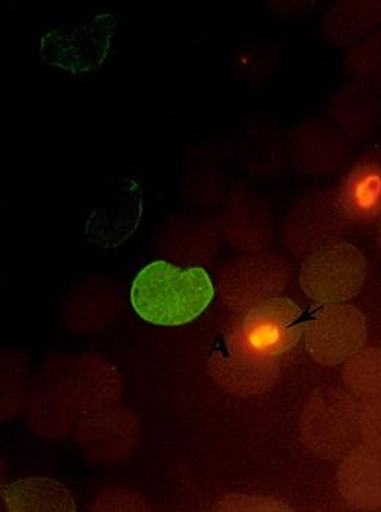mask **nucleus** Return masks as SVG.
I'll list each match as a JSON object with an SVG mask.
<instances>
[{"label":"nucleus","mask_w":381,"mask_h":512,"mask_svg":"<svg viewBox=\"0 0 381 512\" xmlns=\"http://www.w3.org/2000/svg\"><path fill=\"white\" fill-rule=\"evenodd\" d=\"M330 125L352 144L371 137L381 125V103L376 94L358 84L340 87L327 108Z\"/></svg>","instance_id":"obj_15"},{"label":"nucleus","mask_w":381,"mask_h":512,"mask_svg":"<svg viewBox=\"0 0 381 512\" xmlns=\"http://www.w3.org/2000/svg\"><path fill=\"white\" fill-rule=\"evenodd\" d=\"M338 486L345 501L357 510L381 508V452L357 445L343 457Z\"/></svg>","instance_id":"obj_14"},{"label":"nucleus","mask_w":381,"mask_h":512,"mask_svg":"<svg viewBox=\"0 0 381 512\" xmlns=\"http://www.w3.org/2000/svg\"><path fill=\"white\" fill-rule=\"evenodd\" d=\"M299 429L304 444L318 457H345L361 441L358 402L342 389H320L305 405Z\"/></svg>","instance_id":"obj_2"},{"label":"nucleus","mask_w":381,"mask_h":512,"mask_svg":"<svg viewBox=\"0 0 381 512\" xmlns=\"http://www.w3.org/2000/svg\"><path fill=\"white\" fill-rule=\"evenodd\" d=\"M214 510L222 512H283L291 511V508L286 507L285 504L276 501V499L269 498V496L239 495V493H233V495L225 496V498L216 502Z\"/></svg>","instance_id":"obj_22"},{"label":"nucleus","mask_w":381,"mask_h":512,"mask_svg":"<svg viewBox=\"0 0 381 512\" xmlns=\"http://www.w3.org/2000/svg\"><path fill=\"white\" fill-rule=\"evenodd\" d=\"M222 222L226 238L238 250L255 253L273 237L272 216L266 204L250 194L233 196Z\"/></svg>","instance_id":"obj_16"},{"label":"nucleus","mask_w":381,"mask_h":512,"mask_svg":"<svg viewBox=\"0 0 381 512\" xmlns=\"http://www.w3.org/2000/svg\"><path fill=\"white\" fill-rule=\"evenodd\" d=\"M68 358H52L40 370L28 397V426L49 438L68 435L81 417L68 383Z\"/></svg>","instance_id":"obj_10"},{"label":"nucleus","mask_w":381,"mask_h":512,"mask_svg":"<svg viewBox=\"0 0 381 512\" xmlns=\"http://www.w3.org/2000/svg\"><path fill=\"white\" fill-rule=\"evenodd\" d=\"M140 420L127 407L109 405L81 417L75 441L85 458L112 466L131 457L140 444Z\"/></svg>","instance_id":"obj_8"},{"label":"nucleus","mask_w":381,"mask_h":512,"mask_svg":"<svg viewBox=\"0 0 381 512\" xmlns=\"http://www.w3.org/2000/svg\"><path fill=\"white\" fill-rule=\"evenodd\" d=\"M343 385L360 401L381 398V348H365L346 361Z\"/></svg>","instance_id":"obj_19"},{"label":"nucleus","mask_w":381,"mask_h":512,"mask_svg":"<svg viewBox=\"0 0 381 512\" xmlns=\"http://www.w3.org/2000/svg\"><path fill=\"white\" fill-rule=\"evenodd\" d=\"M214 297L209 273L169 262L146 266L131 287V304L141 319L159 326H182L203 314Z\"/></svg>","instance_id":"obj_1"},{"label":"nucleus","mask_w":381,"mask_h":512,"mask_svg":"<svg viewBox=\"0 0 381 512\" xmlns=\"http://www.w3.org/2000/svg\"><path fill=\"white\" fill-rule=\"evenodd\" d=\"M354 144L330 124L320 121L299 125L291 137L295 165L310 174L339 171L352 155Z\"/></svg>","instance_id":"obj_11"},{"label":"nucleus","mask_w":381,"mask_h":512,"mask_svg":"<svg viewBox=\"0 0 381 512\" xmlns=\"http://www.w3.org/2000/svg\"><path fill=\"white\" fill-rule=\"evenodd\" d=\"M68 383L75 410L80 417L116 404L122 395L118 370L100 357L68 360Z\"/></svg>","instance_id":"obj_12"},{"label":"nucleus","mask_w":381,"mask_h":512,"mask_svg":"<svg viewBox=\"0 0 381 512\" xmlns=\"http://www.w3.org/2000/svg\"><path fill=\"white\" fill-rule=\"evenodd\" d=\"M365 278L367 260L362 251L346 241H338L305 257L299 284L311 300L338 304L357 297Z\"/></svg>","instance_id":"obj_3"},{"label":"nucleus","mask_w":381,"mask_h":512,"mask_svg":"<svg viewBox=\"0 0 381 512\" xmlns=\"http://www.w3.org/2000/svg\"><path fill=\"white\" fill-rule=\"evenodd\" d=\"M339 193L354 223L381 221V141L362 152Z\"/></svg>","instance_id":"obj_13"},{"label":"nucleus","mask_w":381,"mask_h":512,"mask_svg":"<svg viewBox=\"0 0 381 512\" xmlns=\"http://www.w3.org/2000/svg\"><path fill=\"white\" fill-rule=\"evenodd\" d=\"M377 245H379V250L381 251V221L379 223V228H377Z\"/></svg>","instance_id":"obj_25"},{"label":"nucleus","mask_w":381,"mask_h":512,"mask_svg":"<svg viewBox=\"0 0 381 512\" xmlns=\"http://www.w3.org/2000/svg\"><path fill=\"white\" fill-rule=\"evenodd\" d=\"M365 316L351 304H323L305 319V348L316 363L332 367L345 364L367 341Z\"/></svg>","instance_id":"obj_6"},{"label":"nucleus","mask_w":381,"mask_h":512,"mask_svg":"<svg viewBox=\"0 0 381 512\" xmlns=\"http://www.w3.org/2000/svg\"><path fill=\"white\" fill-rule=\"evenodd\" d=\"M381 28V0H343L323 21L326 39L332 45L352 47Z\"/></svg>","instance_id":"obj_17"},{"label":"nucleus","mask_w":381,"mask_h":512,"mask_svg":"<svg viewBox=\"0 0 381 512\" xmlns=\"http://www.w3.org/2000/svg\"><path fill=\"white\" fill-rule=\"evenodd\" d=\"M291 281L292 268L283 257L245 254L220 273V298L232 312L247 313L270 298L280 297Z\"/></svg>","instance_id":"obj_5"},{"label":"nucleus","mask_w":381,"mask_h":512,"mask_svg":"<svg viewBox=\"0 0 381 512\" xmlns=\"http://www.w3.org/2000/svg\"><path fill=\"white\" fill-rule=\"evenodd\" d=\"M91 511H149L147 502L138 493L129 490H105L99 495Z\"/></svg>","instance_id":"obj_24"},{"label":"nucleus","mask_w":381,"mask_h":512,"mask_svg":"<svg viewBox=\"0 0 381 512\" xmlns=\"http://www.w3.org/2000/svg\"><path fill=\"white\" fill-rule=\"evenodd\" d=\"M207 367L214 382L236 397H260L275 386L280 375L279 358L251 353L233 331L214 348Z\"/></svg>","instance_id":"obj_9"},{"label":"nucleus","mask_w":381,"mask_h":512,"mask_svg":"<svg viewBox=\"0 0 381 512\" xmlns=\"http://www.w3.org/2000/svg\"><path fill=\"white\" fill-rule=\"evenodd\" d=\"M358 426L362 444L381 452V398L358 402Z\"/></svg>","instance_id":"obj_23"},{"label":"nucleus","mask_w":381,"mask_h":512,"mask_svg":"<svg viewBox=\"0 0 381 512\" xmlns=\"http://www.w3.org/2000/svg\"><path fill=\"white\" fill-rule=\"evenodd\" d=\"M345 68L354 84L370 93L381 94V31L349 47Z\"/></svg>","instance_id":"obj_20"},{"label":"nucleus","mask_w":381,"mask_h":512,"mask_svg":"<svg viewBox=\"0 0 381 512\" xmlns=\"http://www.w3.org/2000/svg\"><path fill=\"white\" fill-rule=\"evenodd\" d=\"M25 394V363L20 357L2 361V419L11 420L21 410Z\"/></svg>","instance_id":"obj_21"},{"label":"nucleus","mask_w":381,"mask_h":512,"mask_svg":"<svg viewBox=\"0 0 381 512\" xmlns=\"http://www.w3.org/2000/svg\"><path fill=\"white\" fill-rule=\"evenodd\" d=\"M352 225L339 191H311L286 216L283 240L295 256L305 259L324 245L343 241Z\"/></svg>","instance_id":"obj_4"},{"label":"nucleus","mask_w":381,"mask_h":512,"mask_svg":"<svg viewBox=\"0 0 381 512\" xmlns=\"http://www.w3.org/2000/svg\"><path fill=\"white\" fill-rule=\"evenodd\" d=\"M305 317L294 301L276 297L248 310L233 334L257 356L279 358L297 347Z\"/></svg>","instance_id":"obj_7"},{"label":"nucleus","mask_w":381,"mask_h":512,"mask_svg":"<svg viewBox=\"0 0 381 512\" xmlns=\"http://www.w3.org/2000/svg\"><path fill=\"white\" fill-rule=\"evenodd\" d=\"M2 498L11 512H75L74 496L64 483L31 477L2 486Z\"/></svg>","instance_id":"obj_18"}]
</instances>
